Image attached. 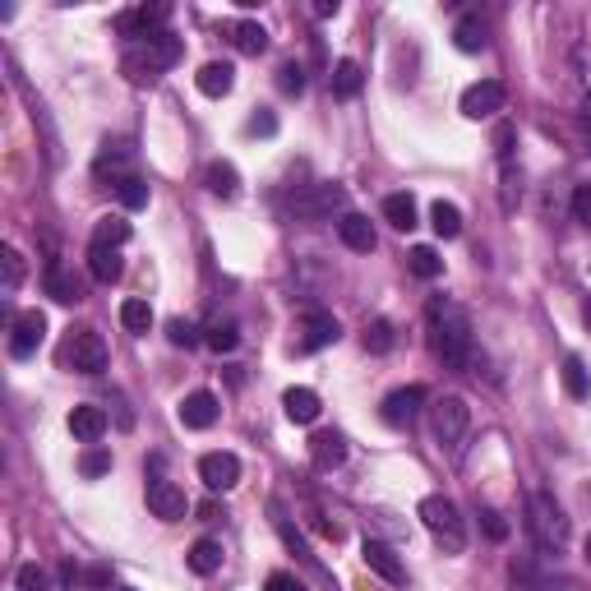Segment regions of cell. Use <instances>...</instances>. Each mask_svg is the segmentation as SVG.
<instances>
[{"label": "cell", "mask_w": 591, "mask_h": 591, "mask_svg": "<svg viewBox=\"0 0 591 591\" xmlns=\"http://www.w3.org/2000/svg\"><path fill=\"white\" fill-rule=\"evenodd\" d=\"M0 259H5V296H14V291H19V282H24V254L14 250V245H5V250H0Z\"/></svg>", "instance_id": "42"}, {"label": "cell", "mask_w": 591, "mask_h": 591, "mask_svg": "<svg viewBox=\"0 0 591 591\" xmlns=\"http://www.w3.org/2000/svg\"><path fill=\"white\" fill-rule=\"evenodd\" d=\"M130 167H134V144H130V139H107L102 153L93 157V176H102V181L111 176V185L125 181V176H134Z\"/></svg>", "instance_id": "15"}, {"label": "cell", "mask_w": 591, "mask_h": 591, "mask_svg": "<svg viewBox=\"0 0 591 591\" xmlns=\"http://www.w3.org/2000/svg\"><path fill=\"white\" fill-rule=\"evenodd\" d=\"M573 222H578L582 231H591V181H582L578 190H573Z\"/></svg>", "instance_id": "45"}, {"label": "cell", "mask_w": 591, "mask_h": 591, "mask_svg": "<svg viewBox=\"0 0 591 591\" xmlns=\"http://www.w3.org/2000/svg\"><path fill=\"white\" fill-rule=\"evenodd\" d=\"M365 568H370V573H379V578L388 582V587H402V578H407V568H402V559L393 555V550H388L384 541H365Z\"/></svg>", "instance_id": "18"}, {"label": "cell", "mask_w": 591, "mask_h": 591, "mask_svg": "<svg viewBox=\"0 0 591 591\" xmlns=\"http://www.w3.org/2000/svg\"><path fill=\"white\" fill-rule=\"evenodd\" d=\"M582 324L591 328V296H587V301H582Z\"/></svg>", "instance_id": "52"}, {"label": "cell", "mask_w": 591, "mask_h": 591, "mask_svg": "<svg viewBox=\"0 0 591 591\" xmlns=\"http://www.w3.org/2000/svg\"><path fill=\"white\" fill-rule=\"evenodd\" d=\"M190 573H199V578H213L222 568V541H213V536H204V541L190 545Z\"/></svg>", "instance_id": "29"}, {"label": "cell", "mask_w": 591, "mask_h": 591, "mask_svg": "<svg viewBox=\"0 0 591 591\" xmlns=\"http://www.w3.org/2000/svg\"><path fill=\"white\" fill-rule=\"evenodd\" d=\"M425 319H430V347H435V356L448 365V370L467 374L471 356H476V338H471V314L462 310L458 301H448V296H435V301H430V310H425Z\"/></svg>", "instance_id": "1"}, {"label": "cell", "mask_w": 591, "mask_h": 591, "mask_svg": "<svg viewBox=\"0 0 591 591\" xmlns=\"http://www.w3.org/2000/svg\"><path fill=\"white\" fill-rule=\"evenodd\" d=\"M204 185H208V194H218V199H236V194H241V171L231 167V162H208Z\"/></svg>", "instance_id": "28"}, {"label": "cell", "mask_w": 591, "mask_h": 591, "mask_svg": "<svg viewBox=\"0 0 591 591\" xmlns=\"http://www.w3.org/2000/svg\"><path fill=\"white\" fill-rule=\"evenodd\" d=\"M70 435L79 439V444H97V439L107 435V411L93 407V402H79V407L70 411Z\"/></svg>", "instance_id": "20"}, {"label": "cell", "mask_w": 591, "mask_h": 591, "mask_svg": "<svg viewBox=\"0 0 591 591\" xmlns=\"http://www.w3.org/2000/svg\"><path fill=\"white\" fill-rule=\"evenodd\" d=\"M338 236H342V245H347V250H356V254H370L374 245H379V236H374V222L365 218V213H342Z\"/></svg>", "instance_id": "21"}, {"label": "cell", "mask_w": 591, "mask_h": 591, "mask_svg": "<svg viewBox=\"0 0 591 591\" xmlns=\"http://www.w3.org/2000/svg\"><path fill=\"white\" fill-rule=\"evenodd\" d=\"M79 471H84L88 481L107 476V471H111V453H107L102 444H88V448H84V458H79Z\"/></svg>", "instance_id": "38"}, {"label": "cell", "mask_w": 591, "mask_h": 591, "mask_svg": "<svg viewBox=\"0 0 591 591\" xmlns=\"http://www.w3.org/2000/svg\"><path fill=\"white\" fill-rule=\"evenodd\" d=\"M218 411H222V402L208 393V388H199V393H190V398H181V425L185 430H208V425L218 421Z\"/></svg>", "instance_id": "17"}, {"label": "cell", "mask_w": 591, "mask_h": 591, "mask_svg": "<svg viewBox=\"0 0 591 591\" xmlns=\"http://www.w3.org/2000/svg\"><path fill=\"white\" fill-rule=\"evenodd\" d=\"M199 481L213 490V495H227L241 485V458L236 453H204L199 458Z\"/></svg>", "instance_id": "13"}, {"label": "cell", "mask_w": 591, "mask_h": 591, "mask_svg": "<svg viewBox=\"0 0 591 591\" xmlns=\"http://www.w3.org/2000/svg\"><path fill=\"white\" fill-rule=\"evenodd\" d=\"M282 407H287V421H296V425H314L319 411H324L314 388H287V393H282Z\"/></svg>", "instance_id": "24"}, {"label": "cell", "mask_w": 591, "mask_h": 591, "mask_svg": "<svg viewBox=\"0 0 591 591\" xmlns=\"http://www.w3.org/2000/svg\"><path fill=\"white\" fill-rule=\"evenodd\" d=\"M416 518L425 522V531L444 545L448 555H462V550H467V527H462V513L448 495H425L421 508H416Z\"/></svg>", "instance_id": "3"}, {"label": "cell", "mask_w": 591, "mask_h": 591, "mask_svg": "<svg viewBox=\"0 0 591 591\" xmlns=\"http://www.w3.org/2000/svg\"><path fill=\"white\" fill-rule=\"evenodd\" d=\"M481 527H485L490 541H508V522H504V513H495V508H485L481 513Z\"/></svg>", "instance_id": "47"}, {"label": "cell", "mask_w": 591, "mask_h": 591, "mask_svg": "<svg viewBox=\"0 0 591 591\" xmlns=\"http://www.w3.org/2000/svg\"><path fill=\"white\" fill-rule=\"evenodd\" d=\"M587 564H591V536H587Z\"/></svg>", "instance_id": "53"}, {"label": "cell", "mask_w": 591, "mask_h": 591, "mask_svg": "<svg viewBox=\"0 0 591 591\" xmlns=\"http://www.w3.org/2000/svg\"><path fill=\"white\" fill-rule=\"evenodd\" d=\"M171 5H134V10L116 14V33L130 37V42H148V37L167 33Z\"/></svg>", "instance_id": "8"}, {"label": "cell", "mask_w": 591, "mask_h": 591, "mask_svg": "<svg viewBox=\"0 0 591 591\" xmlns=\"http://www.w3.org/2000/svg\"><path fill=\"white\" fill-rule=\"evenodd\" d=\"M167 338H171V347H194V342H204V338H199V328H194L190 319H171Z\"/></svg>", "instance_id": "46"}, {"label": "cell", "mask_w": 591, "mask_h": 591, "mask_svg": "<svg viewBox=\"0 0 591 591\" xmlns=\"http://www.w3.org/2000/svg\"><path fill=\"white\" fill-rule=\"evenodd\" d=\"M61 365L74 374H102L107 370V342H102V333H93V328H70V338H65V347H61Z\"/></svg>", "instance_id": "5"}, {"label": "cell", "mask_w": 591, "mask_h": 591, "mask_svg": "<svg viewBox=\"0 0 591 591\" xmlns=\"http://www.w3.org/2000/svg\"><path fill=\"white\" fill-rule=\"evenodd\" d=\"M485 42H490V28H485L481 14H462L458 24H453V47L458 51L476 56V51H485Z\"/></svg>", "instance_id": "25"}, {"label": "cell", "mask_w": 591, "mask_h": 591, "mask_svg": "<svg viewBox=\"0 0 591 591\" xmlns=\"http://www.w3.org/2000/svg\"><path fill=\"white\" fill-rule=\"evenodd\" d=\"M407 268L416 273V278H425V282H435L439 273H444V259H439L430 245H416V250L407 254Z\"/></svg>", "instance_id": "35"}, {"label": "cell", "mask_w": 591, "mask_h": 591, "mask_svg": "<svg viewBox=\"0 0 591 591\" xmlns=\"http://www.w3.org/2000/svg\"><path fill=\"white\" fill-rule=\"evenodd\" d=\"M564 393L573 402H587L591 398V374L578 356H564Z\"/></svg>", "instance_id": "33"}, {"label": "cell", "mask_w": 591, "mask_h": 591, "mask_svg": "<svg viewBox=\"0 0 591 591\" xmlns=\"http://www.w3.org/2000/svg\"><path fill=\"white\" fill-rule=\"evenodd\" d=\"M527 531H531V541L541 545V550H564V541H568L564 508H559L550 495L536 490V495L527 499Z\"/></svg>", "instance_id": "4"}, {"label": "cell", "mask_w": 591, "mask_h": 591, "mask_svg": "<svg viewBox=\"0 0 591 591\" xmlns=\"http://www.w3.org/2000/svg\"><path fill=\"white\" fill-rule=\"evenodd\" d=\"M365 351H374V356L393 351V324H388V319H374V324L365 328Z\"/></svg>", "instance_id": "41"}, {"label": "cell", "mask_w": 591, "mask_h": 591, "mask_svg": "<svg viewBox=\"0 0 591 591\" xmlns=\"http://www.w3.org/2000/svg\"><path fill=\"white\" fill-rule=\"evenodd\" d=\"M245 134H250V139H273V134H278V116L268 107H259L250 121H245Z\"/></svg>", "instance_id": "43"}, {"label": "cell", "mask_w": 591, "mask_h": 591, "mask_svg": "<svg viewBox=\"0 0 591 591\" xmlns=\"http://www.w3.org/2000/svg\"><path fill=\"white\" fill-rule=\"evenodd\" d=\"M421 407H425V388L407 384V388H393V393H388L379 416H384V425H393V430H407V425L421 416Z\"/></svg>", "instance_id": "12"}, {"label": "cell", "mask_w": 591, "mask_h": 591, "mask_svg": "<svg viewBox=\"0 0 591 591\" xmlns=\"http://www.w3.org/2000/svg\"><path fill=\"white\" fill-rule=\"evenodd\" d=\"M499 171H504V208L513 213L522 204V171L513 167V157H499Z\"/></svg>", "instance_id": "37"}, {"label": "cell", "mask_w": 591, "mask_h": 591, "mask_svg": "<svg viewBox=\"0 0 591 591\" xmlns=\"http://www.w3.org/2000/svg\"><path fill=\"white\" fill-rule=\"evenodd\" d=\"M130 222L121 218V213H107V218H97L93 227V245H111V250H121L125 241H130Z\"/></svg>", "instance_id": "30"}, {"label": "cell", "mask_w": 591, "mask_h": 591, "mask_svg": "<svg viewBox=\"0 0 591 591\" xmlns=\"http://www.w3.org/2000/svg\"><path fill=\"white\" fill-rule=\"evenodd\" d=\"M42 291H47L56 305H79V301H84V282L74 278L61 259H51V264H47V273H42Z\"/></svg>", "instance_id": "16"}, {"label": "cell", "mask_w": 591, "mask_h": 591, "mask_svg": "<svg viewBox=\"0 0 591 591\" xmlns=\"http://www.w3.org/2000/svg\"><path fill=\"white\" fill-rule=\"evenodd\" d=\"M328 88H333L338 102H351V97H361V88H365V70L356 61H338L333 74H328Z\"/></svg>", "instance_id": "27"}, {"label": "cell", "mask_w": 591, "mask_h": 591, "mask_svg": "<svg viewBox=\"0 0 591 591\" xmlns=\"http://www.w3.org/2000/svg\"><path fill=\"white\" fill-rule=\"evenodd\" d=\"M342 204H347V190H342L338 181H319V185H310V190H301L296 199H291V213L305 218V222H319V218H333Z\"/></svg>", "instance_id": "6"}, {"label": "cell", "mask_w": 591, "mask_h": 591, "mask_svg": "<svg viewBox=\"0 0 591 591\" xmlns=\"http://www.w3.org/2000/svg\"><path fill=\"white\" fill-rule=\"evenodd\" d=\"M384 218L393 222L398 231H411V227H416V199H411L407 190L388 194V199H384Z\"/></svg>", "instance_id": "31"}, {"label": "cell", "mask_w": 591, "mask_h": 591, "mask_svg": "<svg viewBox=\"0 0 591 591\" xmlns=\"http://www.w3.org/2000/svg\"><path fill=\"white\" fill-rule=\"evenodd\" d=\"M111 591H134V587H111Z\"/></svg>", "instance_id": "54"}, {"label": "cell", "mask_w": 591, "mask_h": 591, "mask_svg": "<svg viewBox=\"0 0 591 591\" xmlns=\"http://www.w3.org/2000/svg\"><path fill=\"white\" fill-rule=\"evenodd\" d=\"M278 93H287V97H301L305 93V70L296 61H287L278 70Z\"/></svg>", "instance_id": "44"}, {"label": "cell", "mask_w": 591, "mask_h": 591, "mask_svg": "<svg viewBox=\"0 0 591 591\" xmlns=\"http://www.w3.org/2000/svg\"><path fill=\"white\" fill-rule=\"evenodd\" d=\"M204 342L218 351V356H227V351L241 347V328L231 324V319H213V324L204 328Z\"/></svg>", "instance_id": "34"}, {"label": "cell", "mask_w": 591, "mask_h": 591, "mask_svg": "<svg viewBox=\"0 0 591 591\" xmlns=\"http://www.w3.org/2000/svg\"><path fill=\"white\" fill-rule=\"evenodd\" d=\"M310 462L319 471H338L342 462H347V439H342L338 430H319V435L310 439Z\"/></svg>", "instance_id": "19"}, {"label": "cell", "mask_w": 591, "mask_h": 591, "mask_svg": "<svg viewBox=\"0 0 591 591\" xmlns=\"http://www.w3.org/2000/svg\"><path fill=\"white\" fill-rule=\"evenodd\" d=\"M194 84H199L204 97H227L231 88H236V70H231L227 61H208L204 70L194 74Z\"/></svg>", "instance_id": "26"}, {"label": "cell", "mask_w": 591, "mask_h": 591, "mask_svg": "<svg viewBox=\"0 0 591 591\" xmlns=\"http://www.w3.org/2000/svg\"><path fill=\"white\" fill-rule=\"evenodd\" d=\"M121 324L130 328V333H148V328H153V305L130 296V301L121 305Z\"/></svg>", "instance_id": "36"}, {"label": "cell", "mask_w": 591, "mask_h": 591, "mask_svg": "<svg viewBox=\"0 0 591 591\" xmlns=\"http://www.w3.org/2000/svg\"><path fill=\"white\" fill-rule=\"evenodd\" d=\"M227 33H231V47L241 51V56H264L268 51V33L259 19H236Z\"/></svg>", "instance_id": "23"}, {"label": "cell", "mask_w": 591, "mask_h": 591, "mask_svg": "<svg viewBox=\"0 0 591 591\" xmlns=\"http://www.w3.org/2000/svg\"><path fill=\"white\" fill-rule=\"evenodd\" d=\"M504 97H508V88L499 79H481V84H471L462 93V116L467 121H490V116L504 111Z\"/></svg>", "instance_id": "11"}, {"label": "cell", "mask_w": 591, "mask_h": 591, "mask_svg": "<svg viewBox=\"0 0 591 591\" xmlns=\"http://www.w3.org/2000/svg\"><path fill=\"white\" fill-rule=\"evenodd\" d=\"M338 338H342V328H338V319H333L328 310H310L301 324H296V351H301V356L333 347Z\"/></svg>", "instance_id": "9"}, {"label": "cell", "mask_w": 591, "mask_h": 591, "mask_svg": "<svg viewBox=\"0 0 591 591\" xmlns=\"http://www.w3.org/2000/svg\"><path fill=\"white\" fill-rule=\"evenodd\" d=\"M338 10H342L338 0H319V5H314V19H333Z\"/></svg>", "instance_id": "50"}, {"label": "cell", "mask_w": 591, "mask_h": 591, "mask_svg": "<svg viewBox=\"0 0 591 591\" xmlns=\"http://www.w3.org/2000/svg\"><path fill=\"white\" fill-rule=\"evenodd\" d=\"M181 56H185V42L167 28V33L148 37V42H130L121 56V70L130 84H153V79H162Z\"/></svg>", "instance_id": "2"}, {"label": "cell", "mask_w": 591, "mask_h": 591, "mask_svg": "<svg viewBox=\"0 0 591 591\" xmlns=\"http://www.w3.org/2000/svg\"><path fill=\"white\" fill-rule=\"evenodd\" d=\"M84 587H88V591H107V587H111V573H107L102 564L88 568V573H84Z\"/></svg>", "instance_id": "49"}, {"label": "cell", "mask_w": 591, "mask_h": 591, "mask_svg": "<svg viewBox=\"0 0 591 591\" xmlns=\"http://www.w3.org/2000/svg\"><path fill=\"white\" fill-rule=\"evenodd\" d=\"M88 273H93V278L102 282V287L121 282V273H125L121 250H111V245H88Z\"/></svg>", "instance_id": "22"}, {"label": "cell", "mask_w": 591, "mask_h": 591, "mask_svg": "<svg viewBox=\"0 0 591 591\" xmlns=\"http://www.w3.org/2000/svg\"><path fill=\"white\" fill-rule=\"evenodd\" d=\"M467 425H471V407L458 398V393H448V398L435 402V439L448 448V453H458V448H462Z\"/></svg>", "instance_id": "7"}, {"label": "cell", "mask_w": 591, "mask_h": 591, "mask_svg": "<svg viewBox=\"0 0 591 591\" xmlns=\"http://www.w3.org/2000/svg\"><path fill=\"white\" fill-rule=\"evenodd\" d=\"M582 130L591 134V93H587V102H582Z\"/></svg>", "instance_id": "51"}, {"label": "cell", "mask_w": 591, "mask_h": 591, "mask_svg": "<svg viewBox=\"0 0 591 591\" xmlns=\"http://www.w3.org/2000/svg\"><path fill=\"white\" fill-rule=\"evenodd\" d=\"M264 591H305V582L296 578V573H268Z\"/></svg>", "instance_id": "48"}, {"label": "cell", "mask_w": 591, "mask_h": 591, "mask_svg": "<svg viewBox=\"0 0 591 591\" xmlns=\"http://www.w3.org/2000/svg\"><path fill=\"white\" fill-rule=\"evenodd\" d=\"M42 338H47V314L42 310L14 314V324H10V356L14 361H28V356L42 347Z\"/></svg>", "instance_id": "10"}, {"label": "cell", "mask_w": 591, "mask_h": 591, "mask_svg": "<svg viewBox=\"0 0 591 591\" xmlns=\"http://www.w3.org/2000/svg\"><path fill=\"white\" fill-rule=\"evenodd\" d=\"M14 591H51L47 568H37V564H19V573H14Z\"/></svg>", "instance_id": "39"}, {"label": "cell", "mask_w": 591, "mask_h": 591, "mask_svg": "<svg viewBox=\"0 0 591 591\" xmlns=\"http://www.w3.org/2000/svg\"><path fill=\"white\" fill-rule=\"evenodd\" d=\"M148 508H153V518H162V522H181L185 513H190V499H185V490L176 481L153 476V481H148Z\"/></svg>", "instance_id": "14"}, {"label": "cell", "mask_w": 591, "mask_h": 591, "mask_svg": "<svg viewBox=\"0 0 591 591\" xmlns=\"http://www.w3.org/2000/svg\"><path fill=\"white\" fill-rule=\"evenodd\" d=\"M116 199L125 208H148V185L139 176H125V181H116Z\"/></svg>", "instance_id": "40"}, {"label": "cell", "mask_w": 591, "mask_h": 591, "mask_svg": "<svg viewBox=\"0 0 591 591\" xmlns=\"http://www.w3.org/2000/svg\"><path fill=\"white\" fill-rule=\"evenodd\" d=\"M430 227H435V236H444V241L462 236V213H458V204H444V199H435V204H430Z\"/></svg>", "instance_id": "32"}]
</instances>
